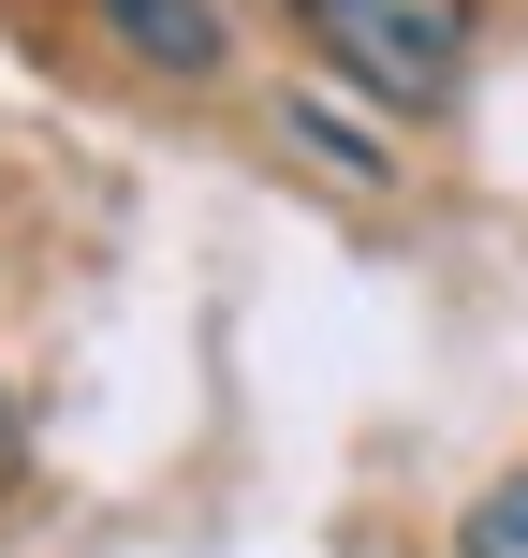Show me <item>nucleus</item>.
I'll use <instances>...</instances> for the list:
<instances>
[{
    "mask_svg": "<svg viewBox=\"0 0 528 558\" xmlns=\"http://www.w3.org/2000/svg\"><path fill=\"white\" fill-rule=\"evenodd\" d=\"M279 15L323 45V74H353L396 118H441L470 88V45H484V0H279Z\"/></svg>",
    "mask_w": 528,
    "mask_h": 558,
    "instance_id": "1",
    "label": "nucleus"
},
{
    "mask_svg": "<svg viewBox=\"0 0 528 558\" xmlns=\"http://www.w3.org/2000/svg\"><path fill=\"white\" fill-rule=\"evenodd\" d=\"M103 29L147 59V74H176V88H206L235 59V0H103Z\"/></svg>",
    "mask_w": 528,
    "mask_h": 558,
    "instance_id": "2",
    "label": "nucleus"
},
{
    "mask_svg": "<svg viewBox=\"0 0 528 558\" xmlns=\"http://www.w3.org/2000/svg\"><path fill=\"white\" fill-rule=\"evenodd\" d=\"M455 558H528V471H514V485H500V500H484V514H470V544H455Z\"/></svg>",
    "mask_w": 528,
    "mask_h": 558,
    "instance_id": "3",
    "label": "nucleus"
},
{
    "mask_svg": "<svg viewBox=\"0 0 528 558\" xmlns=\"http://www.w3.org/2000/svg\"><path fill=\"white\" fill-rule=\"evenodd\" d=\"M0 485H15V412H0Z\"/></svg>",
    "mask_w": 528,
    "mask_h": 558,
    "instance_id": "4",
    "label": "nucleus"
}]
</instances>
